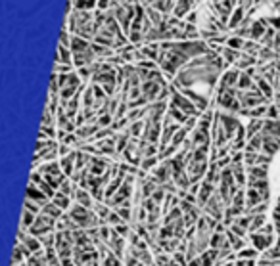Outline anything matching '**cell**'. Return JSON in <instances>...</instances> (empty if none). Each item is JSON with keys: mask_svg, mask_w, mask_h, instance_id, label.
I'll return each instance as SVG.
<instances>
[{"mask_svg": "<svg viewBox=\"0 0 280 266\" xmlns=\"http://www.w3.org/2000/svg\"><path fill=\"white\" fill-rule=\"evenodd\" d=\"M54 230H56V218H52V216H48V214L39 213V214L35 216V222L31 224V228L27 230V232L39 238V236H42V234H48V232H54Z\"/></svg>", "mask_w": 280, "mask_h": 266, "instance_id": "1", "label": "cell"}, {"mask_svg": "<svg viewBox=\"0 0 280 266\" xmlns=\"http://www.w3.org/2000/svg\"><path fill=\"white\" fill-rule=\"evenodd\" d=\"M186 266H201V263H200V259L196 257V259H192V261H188V263H186Z\"/></svg>", "mask_w": 280, "mask_h": 266, "instance_id": "25", "label": "cell"}, {"mask_svg": "<svg viewBox=\"0 0 280 266\" xmlns=\"http://www.w3.org/2000/svg\"><path fill=\"white\" fill-rule=\"evenodd\" d=\"M75 155H77V152H71L60 159V167L65 176H71L73 171H75Z\"/></svg>", "mask_w": 280, "mask_h": 266, "instance_id": "7", "label": "cell"}, {"mask_svg": "<svg viewBox=\"0 0 280 266\" xmlns=\"http://www.w3.org/2000/svg\"><path fill=\"white\" fill-rule=\"evenodd\" d=\"M234 266H255V259H236Z\"/></svg>", "mask_w": 280, "mask_h": 266, "instance_id": "22", "label": "cell"}, {"mask_svg": "<svg viewBox=\"0 0 280 266\" xmlns=\"http://www.w3.org/2000/svg\"><path fill=\"white\" fill-rule=\"evenodd\" d=\"M142 266H148V265H142Z\"/></svg>", "mask_w": 280, "mask_h": 266, "instance_id": "27", "label": "cell"}, {"mask_svg": "<svg viewBox=\"0 0 280 266\" xmlns=\"http://www.w3.org/2000/svg\"><path fill=\"white\" fill-rule=\"evenodd\" d=\"M73 199H75V203H79L83 207H88V209L94 207V197H92V193L86 190V188L77 186V188H75V193H73Z\"/></svg>", "mask_w": 280, "mask_h": 266, "instance_id": "4", "label": "cell"}, {"mask_svg": "<svg viewBox=\"0 0 280 266\" xmlns=\"http://www.w3.org/2000/svg\"><path fill=\"white\" fill-rule=\"evenodd\" d=\"M23 209H27V211H31V213H35V214H39L40 211H42V207H40L37 201H33V199H25V205H23Z\"/></svg>", "mask_w": 280, "mask_h": 266, "instance_id": "20", "label": "cell"}, {"mask_svg": "<svg viewBox=\"0 0 280 266\" xmlns=\"http://www.w3.org/2000/svg\"><path fill=\"white\" fill-rule=\"evenodd\" d=\"M198 259H200L201 266H215V261H217V249L207 247L203 253L198 255Z\"/></svg>", "mask_w": 280, "mask_h": 266, "instance_id": "9", "label": "cell"}, {"mask_svg": "<svg viewBox=\"0 0 280 266\" xmlns=\"http://www.w3.org/2000/svg\"><path fill=\"white\" fill-rule=\"evenodd\" d=\"M244 42H246V38L238 37V35H232V37H226L224 46H228V48H232V50H240V52H242Z\"/></svg>", "mask_w": 280, "mask_h": 266, "instance_id": "13", "label": "cell"}, {"mask_svg": "<svg viewBox=\"0 0 280 266\" xmlns=\"http://www.w3.org/2000/svg\"><path fill=\"white\" fill-rule=\"evenodd\" d=\"M83 266H100V263H98V259L96 261H90V263H84Z\"/></svg>", "mask_w": 280, "mask_h": 266, "instance_id": "26", "label": "cell"}, {"mask_svg": "<svg viewBox=\"0 0 280 266\" xmlns=\"http://www.w3.org/2000/svg\"><path fill=\"white\" fill-rule=\"evenodd\" d=\"M112 228L115 230L119 236H123L125 239H127V236L131 234V226H129V222H119V224H115V226H112Z\"/></svg>", "mask_w": 280, "mask_h": 266, "instance_id": "19", "label": "cell"}, {"mask_svg": "<svg viewBox=\"0 0 280 266\" xmlns=\"http://www.w3.org/2000/svg\"><path fill=\"white\" fill-rule=\"evenodd\" d=\"M250 241H252V245L257 249V251H265V249H269L273 243H275V234H265V232H252L250 234Z\"/></svg>", "mask_w": 280, "mask_h": 266, "instance_id": "2", "label": "cell"}, {"mask_svg": "<svg viewBox=\"0 0 280 266\" xmlns=\"http://www.w3.org/2000/svg\"><path fill=\"white\" fill-rule=\"evenodd\" d=\"M267 222V216H265V213L263 214H252V222H250V228H248V232L252 234V232H257V230H261V226Z\"/></svg>", "mask_w": 280, "mask_h": 266, "instance_id": "12", "label": "cell"}, {"mask_svg": "<svg viewBox=\"0 0 280 266\" xmlns=\"http://www.w3.org/2000/svg\"><path fill=\"white\" fill-rule=\"evenodd\" d=\"M35 213H31V211H27V209H23V214H21V224H20V228L21 230H29L31 228V224L35 222Z\"/></svg>", "mask_w": 280, "mask_h": 266, "instance_id": "14", "label": "cell"}, {"mask_svg": "<svg viewBox=\"0 0 280 266\" xmlns=\"http://www.w3.org/2000/svg\"><path fill=\"white\" fill-rule=\"evenodd\" d=\"M27 197H29V199H33V201H37L40 207H42L44 203H48V201H50V197L40 190L37 184H29V188H27Z\"/></svg>", "mask_w": 280, "mask_h": 266, "instance_id": "5", "label": "cell"}, {"mask_svg": "<svg viewBox=\"0 0 280 266\" xmlns=\"http://www.w3.org/2000/svg\"><path fill=\"white\" fill-rule=\"evenodd\" d=\"M60 261H61V266H77L75 261H73V257H65V259H60Z\"/></svg>", "mask_w": 280, "mask_h": 266, "instance_id": "24", "label": "cell"}, {"mask_svg": "<svg viewBox=\"0 0 280 266\" xmlns=\"http://www.w3.org/2000/svg\"><path fill=\"white\" fill-rule=\"evenodd\" d=\"M257 255H259V251L253 247V245H252V247L246 245V247H242L240 251H236V259H255Z\"/></svg>", "mask_w": 280, "mask_h": 266, "instance_id": "16", "label": "cell"}, {"mask_svg": "<svg viewBox=\"0 0 280 266\" xmlns=\"http://www.w3.org/2000/svg\"><path fill=\"white\" fill-rule=\"evenodd\" d=\"M71 199H73V197H69V195H65V193H61V191L56 190L54 197H52L50 201H52L54 205H58L61 211H69V207L73 205V203H71Z\"/></svg>", "mask_w": 280, "mask_h": 266, "instance_id": "8", "label": "cell"}, {"mask_svg": "<svg viewBox=\"0 0 280 266\" xmlns=\"http://www.w3.org/2000/svg\"><path fill=\"white\" fill-rule=\"evenodd\" d=\"M160 163V157L158 155H152V157H142V161H140V169L146 172V171H152L156 165Z\"/></svg>", "mask_w": 280, "mask_h": 266, "instance_id": "15", "label": "cell"}, {"mask_svg": "<svg viewBox=\"0 0 280 266\" xmlns=\"http://www.w3.org/2000/svg\"><path fill=\"white\" fill-rule=\"evenodd\" d=\"M46 266H48V265H46Z\"/></svg>", "mask_w": 280, "mask_h": 266, "instance_id": "28", "label": "cell"}, {"mask_svg": "<svg viewBox=\"0 0 280 266\" xmlns=\"http://www.w3.org/2000/svg\"><path fill=\"white\" fill-rule=\"evenodd\" d=\"M194 8V0H177L175 8H173V16L182 19L186 14H190V10Z\"/></svg>", "mask_w": 280, "mask_h": 266, "instance_id": "6", "label": "cell"}, {"mask_svg": "<svg viewBox=\"0 0 280 266\" xmlns=\"http://www.w3.org/2000/svg\"><path fill=\"white\" fill-rule=\"evenodd\" d=\"M71 4L77 10H88V12H92L96 8V0H71Z\"/></svg>", "mask_w": 280, "mask_h": 266, "instance_id": "17", "label": "cell"}, {"mask_svg": "<svg viewBox=\"0 0 280 266\" xmlns=\"http://www.w3.org/2000/svg\"><path fill=\"white\" fill-rule=\"evenodd\" d=\"M125 265H127V266H142V263H140L137 257L127 255V257H125Z\"/></svg>", "mask_w": 280, "mask_h": 266, "instance_id": "23", "label": "cell"}, {"mask_svg": "<svg viewBox=\"0 0 280 266\" xmlns=\"http://www.w3.org/2000/svg\"><path fill=\"white\" fill-rule=\"evenodd\" d=\"M102 266H121V259L119 257H115L112 251L108 253V257L106 259H102Z\"/></svg>", "mask_w": 280, "mask_h": 266, "instance_id": "18", "label": "cell"}, {"mask_svg": "<svg viewBox=\"0 0 280 266\" xmlns=\"http://www.w3.org/2000/svg\"><path fill=\"white\" fill-rule=\"evenodd\" d=\"M228 230H230L232 234H236V236H240V238H244V239L248 238V230L242 228V226H238V224H234V222H232V224L228 226Z\"/></svg>", "mask_w": 280, "mask_h": 266, "instance_id": "21", "label": "cell"}, {"mask_svg": "<svg viewBox=\"0 0 280 266\" xmlns=\"http://www.w3.org/2000/svg\"><path fill=\"white\" fill-rule=\"evenodd\" d=\"M226 239H228V243H230L232 251H240L242 247H246V245H248V241H246L244 238L236 236V234H232L228 228H226Z\"/></svg>", "mask_w": 280, "mask_h": 266, "instance_id": "10", "label": "cell"}, {"mask_svg": "<svg viewBox=\"0 0 280 266\" xmlns=\"http://www.w3.org/2000/svg\"><path fill=\"white\" fill-rule=\"evenodd\" d=\"M240 69L238 67H230V69H226L223 77H221V82H219V88H236V84H238V77H240Z\"/></svg>", "mask_w": 280, "mask_h": 266, "instance_id": "3", "label": "cell"}, {"mask_svg": "<svg viewBox=\"0 0 280 266\" xmlns=\"http://www.w3.org/2000/svg\"><path fill=\"white\" fill-rule=\"evenodd\" d=\"M40 213H42V214H48V216H52V218H56V220H58L61 214H63V211H61L60 207H58V205H54L52 201L44 203V205H42V211H40Z\"/></svg>", "mask_w": 280, "mask_h": 266, "instance_id": "11", "label": "cell"}]
</instances>
